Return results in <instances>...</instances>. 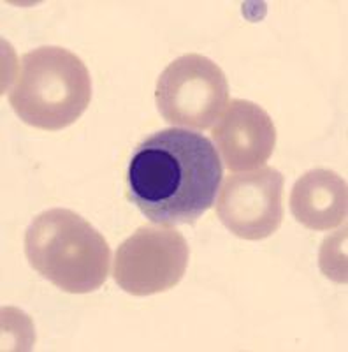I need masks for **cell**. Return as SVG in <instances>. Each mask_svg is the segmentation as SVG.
<instances>
[{"instance_id": "8", "label": "cell", "mask_w": 348, "mask_h": 352, "mask_svg": "<svg viewBox=\"0 0 348 352\" xmlns=\"http://www.w3.org/2000/svg\"><path fill=\"white\" fill-rule=\"evenodd\" d=\"M290 212L312 231H329L343 224L348 212L347 182L331 169L304 173L290 192Z\"/></svg>"}, {"instance_id": "4", "label": "cell", "mask_w": 348, "mask_h": 352, "mask_svg": "<svg viewBox=\"0 0 348 352\" xmlns=\"http://www.w3.org/2000/svg\"><path fill=\"white\" fill-rule=\"evenodd\" d=\"M155 102L169 124L205 131L227 108V78L208 56L188 53L164 69L156 81Z\"/></svg>"}, {"instance_id": "1", "label": "cell", "mask_w": 348, "mask_h": 352, "mask_svg": "<svg viewBox=\"0 0 348 352\" xmlns=\"http://www.w3.org/2000/svg\"><path fill=\"white\" fill-rule=\"evenodd\" d=\"M222 176V160L208 138L164 129L134 150L127 169L128 199L159 226L194 224L215 204Z\"/></svg>"}, {"instance_id": "3", "label": "cell", "mask_w": 348, "mask_h": 352, "mask_svg": "<svg viewBox=\"0 0 348 352\" xmlns=\"http://www.w3.org/2000/svg\"><path fill=\"white\" fill-rule=\"evenodd\" d=\"M92 99V80L80 56L58 46L25 53L18 62L9 104L20 120L43 131H62Z\"/></svg>"}, {"instance_id": "5", "label": "cell", "mask_w": 348, "mask_h": 352, "mask_svg": "<svg viewBox=\"0 0 348 352\" xmlns=\"http://www.w3.org/2000/svg\"><path fill=\"white\" fill-rule=\"evenodd\" d=\"M188 243L174 228L143 226L116 248L113 278L132 296H150L178 285L188 266Z\"/></svg>"}, {"instance_id": "2", "label": "cell", "mask_w": 348, "mask_h": 352, "mask_svg": "<svg viewBox=\"0 0 348 352\" xmlns=\"http://www.w3.org/2000/svg\"><path fill=\"white\" fill-rule=\"evenodd\" d=\"M25 256L55 287L71 294H86L108 280L111 248L83 217L72 210L51 208L28 226Z\"/></svg>"}, {"instance_id": "6", "label": "cell", "mask_w": 348, "mask_h": 352, "mask_svg": "<svg viewBox=\"0 0 348 352\" xmlns=\"http://www.w3.org/2000/svg\"><path fill=\"white\" fill-rule=\"evenodd\" d=\"M283 175L268 166L227 176L216 199V215L237 238L264 240L283 220Z\"/></svg>"}, {"instance_id": "7", "label": "cell", "mask_w": 348, "mask_h": 352, "mask_svg": "<svg viewBox=\"0 0 348 352\" xmlns=\"http://www.w3.org/2000/svg\"><path fill=\"white\" fill-rule=\"evenodd\" d=\"M218 157L231 171H250L268 162L277 144V129L266 109L234 99L213 125Z\"/></svg>"}]
</instances>
